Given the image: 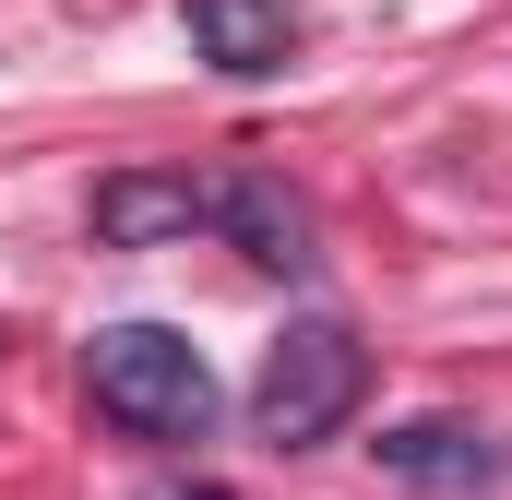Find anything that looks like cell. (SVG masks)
I'll return each mask as SVG.
<instances>
[{"label":"cell","instance_id":"2","mask_svg":"<svg viewBox=\"0 0 512 500\" xmlns=\"http://www.w3.org/2000/svg\"><path fill=\"white\" fill-rule=\"evenodd\" d=\"M358 405H370V346H358V322L310 310V322H286V334L262 346L251 429L274 441V453H310V441H334Z\"/></svg>","mask_w":512,"mask_h":500},{"label":"cell","instance_id":"3","mask_svg":"<svg viewBox=\"0 0 512 500\" xmlns=\"http://www.w3.org/2000/svg\"><path fill=\"white\" fill-rule=\"evenodd\" d=\"M191 227H215V179H191V167H108L96 179V239L108 250H167Z\"/></svg>","mask_w":512,"mask_h":500},{"label":"cell","instance_id":"1","mask_svg":"<svg viewBox=\"0 0 512 500\" xmlns=\"http://www.w3.org/2000/svg\"><path fill=\"white\" fill-rule=\"evenodd\" d=\"M84 393H96V417L120 429V441H203L215 429V370H203V346L191 334H167V322H108L96 346H84Z\"/></svg>","mask_w":512,"mask_h":500},{"label":"cell","instance_id":"6","mask_svg":"<svg viewBox=\"0 0 512 500\" xmlns=\"http://www.w3.org/2000/svg\"><path fill=\"white\" fill-rule=\"evenodd\" d=\"M215 227L251 250L262 274H310V203H298L274 167H239V179H215Z\"/></svg>","mask_w":512,"mask_h":500},{"label":"cell","instance_id":"7","mask_svg":"<svg viewBox=\"0 0 512 500\" xmlns=\"http://www.w3.org/2000/svg\"><path fill=\"white\" fill-rule=\"evenodd\" d=\"M155 500H239V489H215V477H191V489H155Z\"/></svg>","mask_w":512,"mask_h":500},{"label":"cell","instance_id":"4","mask_svg":"<svg viewBox=\"0 0 512 500\" xmlns=\"http://www.w3.org/2000/svg\"><path fill=\"white\" fill-rule=\"evenodd\" d=\"M370 453H382L393 489H429V500H477L489 477H501V441H489L477 417H405V429H382Z\"/></svg>","mask_w":512,"mask_h":500},{"label":"cell","instance_id":"5","mask_svg":"<svg viewBox=\"0 0 512 500\" xmlns=\"http://www.w3.org/2000/svg\"><path fill=\"white\" fill-rule=\"evenodd\" d=\"M179 24H191V48H203L227 84H262V72L298 60V12H286V0H179Z\"/></svg>","mask_w":512,"mask_h":500}]
</instances>
